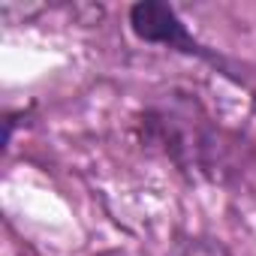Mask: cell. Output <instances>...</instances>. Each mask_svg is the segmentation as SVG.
I'll return each instance as SVG.
<instances>
[{
  "mask_svg": "<svg viewBox=\"0 0 256 256\" xmlns=\"http://www.w3.org/2000/svg\"><path fill=\"white\" fill-rule=\"evenodd\" d=\"M130 24H133V34L145 42L196 52V42L190 40V34L178 22L175 10L166 6V4H136L130 10Z\"/></svg>",
  "mask_w": 256,
  "mask_h": 256,
  "instance_id": "cell-1",
  "label": "cell"
},
{
  "mask_svg": "<svg viewBox=\"0 0 256 256\" xmlns=\"http://www.w3.org/2000/svg\"><path fill=\"white\" fill-rule=\"evenodd\" d=\"M172 256H232L220 241H211V238H187L181 241Z\"/></svg>",
  "mask_w": 256,
  "mask_h": 256,
  "instance_id": "cell-2",
  "label": "cell"
}]
</instances>
